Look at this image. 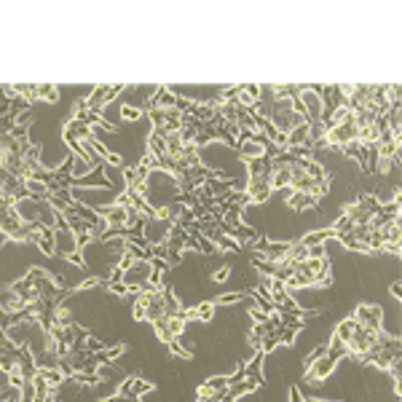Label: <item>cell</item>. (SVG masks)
I'll use <instances>...</instances> for the list:
<instances>
[{
  "mask_svg": "<svg viewBox=\"0 0 402 402\" xmlns=\"http://www.w3.org/2000/svg\"><path fill=\"white\" fill-rule=\"evenodd\" d=\"M381 210V201L375 193H362L357 196L354 201H349L343 207V217L351 220V225H370V220L375 217V212Z\"/></svg>",
  "mask_w": 402,
  "mask_h": 402,
  "instance_id": "obj_2",
  "label": "cell"
},
{
  "mask_svg": "<svg viewBox=\"0 0 402 402\" xmlns=\"http://www.w3.org/2000/svg\"><path fill=\"white\" fill-rule=\"evenodd\" d=\"M360 327L365 330H384V309L381 306H373V303H360L354 309V316H351Z\"/></svg>",
  "mask_w": 402,
  "mask_h": 402,
  "instance_id": "obj_5",
  "label": "cell"
},
{
  "mask_svg": "<svg viewBox=\"0 0 402 402\" xmlns=\"http://www.w3.org/2000/svg\"><path fill=\"white\" fill-rule=\"evenodd\" d=\"M35 86H38V102H49V105L60 102V86L54 84H35Z\"/></svg>",
  "mask_w": 402,
  "mask_h": 402,
  "instance_id": "obj_13",
  "label": "cell"
},
{
  "mask_svg": "<svg viewBox=\"0 0 402 402\" xmlns=\"http://www.w3.org/2000/svg\"><path fill=\"white\" fill-rule=\"evenodd\" d=\"M0 231L11 242H27V236H30V225L19 217L14 204H3L0 207Z\"/></svg>",
  "mask_w": 402,
  "mask_h": 402,
  "instance_id": "obj_3",
  "label": "cell"
},
{
  "mask_svg": "<svg viewBox=\"0 0 402 402\" xmlns=\"http://www.w3.org/2000/svg\"><path fill=\"white\" fill-rule=\"evenodd\" d=\"M400 290H402V284L400 281H394V284H392V295H394V298H400Z\"/></svg>",
  "mask_w": 402,
  "mask_h": 402,
  "instance_id": "obj_21",
  "label": "cell"
},
{
  "mask_svg": "<svg viewBox=\"0 0 402 402\" xmlns=\"http://www.w3.org/2000/svg\"><path fill=\"white\" fill-rule=\"evenodd\" d=\"M309 402H325V400H309Z\"/></svg>",
  "mask_w": 402,
  "mask_h": 402,
  "instance_id": "obj_23",
  "label": "cell"
},
{
  "mask_svg": "<svg viewBox=\"0 0 402 402\" xmlns=\"http://www.w3.org/2000/svg\"><path fill=\"white\" fill-rule=\"evenodd\" d=\"M124 84H116V86H94L92 94L86 97V99H81L78 102V108H84L86 113H94V116H102L105 113V108L118 97V94H124Z\"/></svg>",
  "mask_w": 402,
  "mask_h": 402,
  "instance_id": "obj_4",
  "label": "cell"
},
{
  "mask_svg": "<svg viewBox=\"0 0 402 402\" xmlns=\"http://www.w3.org/2000/svg\"><path fill=\"white\" fill-rule=\"evenodd\" d=\"M121 121H126V124L145 121V110L142 108H134V105H121Z\"/></svg>",
  "mask_w": 402,
  "mask_h": 402,
  "instance_id": "obj_15",
  "label": "cell"
},
{
  "mask_svg": "<svg viewBox=\"0 0 402 402\" xmlns=\"http://www.w3.org/2000/svg\"><path fill=\"white\" fill-rule=\"evenodd\" d=\"M228 375H212L207 378L199 389H196V400L199 402H217L225 392H228Z\"/></svg>",
  "mask_w": 402,
  "mask_h": 402,
  "instance_id": "obj_6",
  "label": "cell"
},
{
  "mask_svg": "<svg viewBox=\"0 0 402 402\" xmlns=\"http://www.w3.org/2000/svg\"><path fill=\"white\" fill-rule=\"evenodd\" d=\"M217 402H236V400H234V397H228V394H223V397H220Z\"/></svg>",
  "mask_w": 402,
  "mask_h": 402,
  "instance_id": "obj_22",
  "label": "cell"
},
{
  "mask_svg": "<svg viewBox=\"0 0 402 402\" xmlns=\"http://www.w3.org/2000/svg\"><path fill=\"white\" fill-rule=\"evenodd\" d=\"M336 368H338V360H333V357L325 354V357H319L316 362H311L303 375H306L309 384H322V381H327V378L333 375Z\"/></svg>",
  "mask_w": 402,
  "mask_h": 402,
  "instance_id": "obj_7",
  "label": "cell"
},
{
  "mask_svg": "<svg viewBox=\"0 0 402 402\" xmlns=\"http://www.w3.org/2000/svg\"><path fill=\"white\" fill-rule=\"evenodd\" d=\"M319 204V199H314L309 193H298V190H290L287 196V207L295 210V212H306V210H314Z\"/></svg>",
  "mask_w": 402,
  "mask_h": 402,
  "instance_id": "obj_11",
  "label": "cell"
},
{
  "mask_svg": "<svg viewBox=\"0 0 402 402\" xmlns=\"http://www.w3.org/2000/svg\"><path fill=\"white\" fill-rule=\"evenodd\" d=\"M257 99H260V86H255V84H242V86H234V102L242 108V110H255V105H257Z\"/></svg>",
  "mask_w": 402,
  "mask_h": 402,
  "instance_id": "obj_8",
  "label": "cell"
},
{
  "mask_svg": "<svg viewBox=\"0 0 402 402\" xmlns=\"http://www.w3.org/2000/svg\"><path fill=\"white\" fill-rule=\"evenodd\" d=\"M231 381V378H228ZM263 384L260 381H252V378H239V381H231L228 384V397H234V400H239V397H244V394H252V392H257Z\"/></svg>",
  "mask_w": 402,
  "mask_h": 402,
  "instance_id": "obj_9",
  "label": "cell"
},
{
  "mask_svg": "<svg viewBox=\"0 0 402 402\" xmlns=\"http://www.w3.org/2000/svg\"><path fill=\"white\" fill-rule=\"evenodd\" d=\"M263 362H266V354L263 351H257L249 362H244L239 373H242V378H252V381H260L263 384Z\"/></svg>",
  "mask_w": 402,
  "mask_h": 402,
  "instance_id": "obj_10",
  "label": "cell"
},
{
  "mask_svg": "<svg viewBox=\"0 0 402 402\" xmlns=\"http://www.w3.org/2000/svg\"><path fill=\"white\" fill-rule=\"evenodd\" d=\"M239 301H244V292H225V295L215 298L212 303L215 306H231V303H239Z\"/></svg>",
  "mask_w": 402,
  "mask_h": 402,
  "instance_id": "obj_17",
  "label": "cell"
},
{
  "mask_svg": "<svg viewBox=\"0 0 402 402\" xmlns=\"http://www.w3.org/2000/svg\"><path fill=\"white\" fill-rule=\"evenodd\" d=\"M196 309V322H212L215 319V303L212 301H204V303H199V306H193Z\"/></svg>",
  "mask_w": 402,
  "mask_h": 402,
  "instance_id": "obj_16",
  "label": "cell"
},
{
  "mask_svg": "<svg viewBox=\"0 0 402 402\" xmlns=\"http://www.w3.org/2000/svg\"><path fill=\"white\" fill-rule=\"evenodd\" d=\"M228 277H231V266H220L215 274H212V279H215L217 284H220V281H228Z\"/></svg>",
  "mask_w": 402,
  "mask_h": 402,
  "instance_id": "obj_19",
  "label": "cell"
},
{
  "mask_svg": "<svg viewBox=\"0 0 402 402\" xmlns=\"http://www.w3.org/2000/svg\"><path fill=\"white\" fill-rule=\"evenodd\" d=\"M290 402H306V400H303V394H301V389H298V386H290Z\"/></svg>",
  "mask_w": 402,
  "mask_h": 402,
  "instance_id": "obj_20",
  "label": "cell"
},
{
  "mask_svg": "<svg viewBox=\"0 0 402 402\" xmlns=\"http://www.w3.org/2000/svg\"><path fill=\"white\" fill-rule=\"evenodd\" d=\"M166 316V301H164V287L161 290H140L134 301V319L140 322H158Z\"/></svg>",
  "mask_w": 402,
  "mask_h": 402,
  "instance_id": "obj_1",
  "label": "cell"
},
{
  "mask_svg": "<svg viewBox=\"0 0 402 402\" xmlns=\"http://www.w3.org/2000/svg\"><path fill=\"white\" fill-rule=\"evenodd\" d=\"M333 239V231L330 228H322V231H311L306 234L303 239H298L303 247H325V242H330Z\"/></svg>",
  "mask_w": 402,
  "mask_h": 402,
  "instance_id": "obj_12",
  "label": "cell"
},
{
  "mask_svg": "<svg viewBox=\"0 0 402 402\" xmlns=\"http://www.w3.org/2000/svg\"><path fill=\"white\" fill-rule=\"evenodd\" d=\"M354 330H357V322L349 316V319H343L338 322V327H336V333H333V338H338L340 343H346V340L354 336Z\"/></svg>",
  "mask_w": 402,
  "mask_h": 402,
  "instance_id": "obj_14",
  "label": "cell"
},
{
  "mask_svg": "<svg viewBox=\"0 0 402 402\" xmlns=\"http://www.w3.org/2000/svg\"><path fill=\"white\" fill-rule=\"evenodd\" d=\"M102 402H140V397H134V394H124V392H113V394H108Z\"/></svg>",
  "mask_w": 402,
  "mask_h": 402,
  "instance_id": "obj_18",
  "label": "cell"
}]
</instances>
